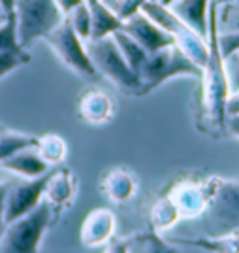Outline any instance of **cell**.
Masks as SVG:
<instances>
[{
    "instance_id": "cell-1",
    "label": "cell",
    "mask_w": 239,
    "mask_h": 253,
    "mask_svg": "<svg viewBox=\"0 0 239 253\" xmlns=\"http://www.w3.org/2000/svg\"><path fill=\"white\" fill-rule=\"evenodd\" d=\"M218 4L211 0L207 13V61L202 68L200 84H202V114L213 130H226L228 121L230 84L226 74V59L218 43Z\"/></svg>"
},
{
    "instance_id": "cell-2",
    "label": "cell",
    "mask_w": 239,
    "mask_h": 253,
    "mask_svg": "<svg viewBox=\"0 0 239 253\" xmlns=\"http://www.w3.org/2000/svg\"><path fill=\"white\" fill-rule=\"evenodd\" d=\"M202 68L196 66L177 45H170L160 51L149 53L139 70V91L137 96L149 95L173 78H196L200 80Z\"/></svg>"
},
{
    "instance_id": "cell-3",
    "label": "cell",
    "mask_w": 239,
    "mask_h": 253,
    "mask_svg": "<svg viewBox=\"0 0 239 253\" xmlns=\"http://www.w3.org/2000/svg\"><path fill=\"white\" fill-rule=\"evenodd\" d=\"M139 11H143L149 19H153L158 27H162L173 38V43L196 66L204 68L209 53L207 38H204L192 27H188L179 15L171 11L170 6H164L160 0H147Z\"/></svg>"
},
{
    "instance_id": "cell-4",
    "label": "cell",
    "mask_w": 239,
    "mask_h": 253,
    "mask_svg": "<svg viewBox=\"0 0 239 253\" xmlns=\"http://www.w3.org/2000/svg\"><path fill=\"white\" fill-rule=\"evenodd\" d=\"M15 25L21 49H29L38 40H45L64 19L55 0H17Z\"/></svg>"
},
{
    "instance_id": "cell-5",
    "label": "cell",
    "mask_w": 239,
    "mask_h": 253,
    "mask_svg": "<svg viewBox=\"0 0 239 253\" xmlns=\"http://www.w3.org/2000/svg\"><path fill=\"white\" fill-rule=\"evenodd\" d=\"M53 217V206L43 201L38 208L8 223L0 236V253H38Z\"/></svg>"
},
{
    "instance_id": "cell-6",
    "label": "cell",
    "mask_w": 239,
    "mask_h": 253,
    "mask_svg": "<svg viewBox=\"0 0 239 253\" xmlns=\"http://www.w3.org/2000/svg\"><path fill=\"white\" fill-rule=\"evenodd\" d=\"M87 51L91 55V61H93L98 76L111 82L119 91L137 96L139 78L132 72V68L125 61L113 36L87 42Z\"/></svg>"
},
{
    "instance_id": "cell-7",
    "label": "cell",
    "mask_w": 239,
    "mask_h": 253,
    "mask_svg": "<svg viewBox=\"0 0 239 253\" xmlns=\"http://www.w3.org/2000/svg\"><path fill=\"white\" fill-rule=\"evenodd\" d=\"M45 42L57 55V59L64 66H68L73 74L87 78V80H94L98 76L93 61H91V55L87 51V42L75 34V31L72 29V25L66 17L45 38Z\"/></svg>"
},
{
    "instance_id": "cell-8",
    "label": "cell",
    "mask_w": 239,
    "mask_h": 253,
    "mask_svg": "<svg viewBox=\"0 0 239 253\" xmlns=\"http://www.w3.org/2000/svg\"><path fill=\"white\" fill-rule=\"evenodd\" d=\"M207 215L220 232L239 229V181L209 176Z\"/></svg>"
},
{
    "instance_id": "cell-9",
    "label": "cell",
    "mask_w": 239,
    "mask_h": 253,
    "mask_svg": "<svg viewBox=\"0 0 239 253\" xmlns=\"http://www.w3.org/2000/svg\"><path fill=\"white\" fill-rule=\"evenodd\" d=\"M53 172L55 170H47L38 178H21L15 183H10L8 197H6V217H4L6 225L27 215L29 211L38 208L45 201V189H47Z\"/></svg>"
},
{
    "instance_id": "cell-10",
    "label": "cell",
    "mask_w": 239,
    "mask_h": 253,
    "mask_svg": "<svg viewBox=\"0 0 239 253\" xmlns=\"http://www.w3.org/2000/svg\"><path fill=\"white\" fill-rule=\"evenodd\" d=\"M173 201L181 219H192L207 211L209 187L205 179H181L166 193Z\"/></svg>"
},
{
    "instance_id": "cell-11",
    "label": "cell",
    "mask_w": 239,
    "mask_h": 253,
    "mask_svg": "<svg viewBox=\"0 0 239 253\" xmlns=\"http://www.w3.org/2000/svg\"><path fill=\"white\" fill-rule=\"evenodd\" d=\"M123 31L130 34L147 53H155L170 45H175L173 38L162 27H158L153 19H149L143 11H137L128 19H125Z\"/></svg>"
},
{
    "instance_id": "cell-12",
    "label": "cell",
    "mask_w": 239,
    "mask_h": 253,
    "mask_svg": "<svg viewBox=\"0 0 239 253\" xmlns=\"http://www.w3.org/2000/svg\"><path fill=\"white\" fill-rule=\"evenodd\" d=\"M115 215L107 208H96L91 213H87L83 219L79 238L85 248H102L107 242L113 240L115 234Z\"/></svg>"
},
{
    "instance_id": "cell-13",
    "label": "cell",
    "mask_w": 239,
    "mask_h": 253,
    "mask_svg": "<svg viewBox=\"0 0 239 253\" xmlns=\"http://www.w3.org/2000/svg\"><path fill=\"white\" fill-rule=\"evenodd\" d=\"M115 114V104L111 96L105 91H100L96 87L87 89L83 95L79 96L77 102V116L91 125H102L109 121Z\"/></svg>"
},
{
    "instance_id": "cell-14",
    "label": "cell",
    "mask_w": 239,
    "mask_h": 253,
    "mask_svg": "<svg viewBox=\"0 0 239 253\" xmlns=\"http://www.w3.org/2000/svg\"><path fill=\"white\" fill-rule=\"evenodd\" d=\"M0 170L10 172V174L19 176V178L31 179L45 174L47 170H51V167L43 161V157L38 153V149L27 148L17 151V153H13L11 157L4 159L0 163Z\"/></svg>"
},
{
    "instance_id": "cell-15",
    "label": "cell",
    "mask_w": 239,
    "mask_h": 253,
    "mask_svg": "<svg viewBox=\"0 0 239 253\" xmlns=\"http://www.w3.org/2000/svg\"><path fill=\"white\" fill-rule=\"evenodd\" d=\"M91 8V40H100L105 36H113L117 31H123L125 21L119 13L104 0L87 2ZM89 40V42H91Z\"/></svg>"
},
{
    "instance_id": "cell-16",
    "label": "cell",
    "mask_w": 239,
    "mask_h": 253,
    "mask_svg": "<svg viewBox=\"0 0 239 253\" xmlns=\"http://www.w3.org/2000/svg\"><path fill=\"white\" fill-rule=\"evenodd\" d=\"M179 246L196 248L205 253H239V229L228 232H220L215 236H202V238H175Z\"/></svg>"
},
{
    "instance_id": "cell-17",
    "label": "cell",
    "mask_w": 239,
    "mask_h": 253,
    "mask_svg": "<svg viewBox=\"0 0 239 253\" xmlns=\"http://www.w3.org/2000/svg\"><path fill=\"white\" fill-rule=\"evenodd\" d=\"M209 6H211V0H175L170 4L171 11L204 38H207Z\"/></svg>"
},
{
    "instance_id": "cell-18",
    "label": "cell",
    "mask_w": 239,
    "mask_h": 253,
    "mask_svg": "<svg viewBox=\"0 0 239 253\" xmlns=\"http://www.w3.org/2000/svg\"><path fill=\"white\" fill-rule=\"evenodd\" d=\"M104 193L113 202H126L134 197L137 183L136 178L125 169H115L104 176Z\"/></svg>"
},
{
    "instance_id": "cell-19",
    "label": "cell",
    "mask_w": 239,
    "mask_h": 253,
    "mask_svg": "<svg viewBox=\"0 0 239 253\" xmlns=\"http://www.w3.org/2000/svg\"><path fill=\"white\" fill-rule=\"evenodd\" d=\"M113 40L117 42V45H119V49H121V53H123V57H125V61L128 63V66L132 68V72L139 78V70H141L143 63L147 61L149 53H147L139 43L136 42L130 34H126L125 31L115 32Z\"/></svg>"
},
{
    "instance_id": "cell-20",
    "label": "cell",
    "mask_w": 239,
    "mask_h": 253,
    "mask_svg": "<svg viewBox=\"0 0 239 253\" xmlns=\"http://www.w3.org/2000/svg\"><path fill=\"white\" fill-rule=\"evenodd\" d=\"M72 193L73 183L70 174L63 172V170H55L47 183V189H45V201L51 206H63L72 199Z\"/></svg>"
},
{
    "instance_id": "cell-21",
    "label": "cell",
    "mask_w": 239,
    "mask_h": 253,
    "mask_svg": "<svg viewBox=\"0 0 239 253\" xmlns=\"http://www.w3.org/2000/svg\"><path fill=\"white\" fill-rule=\"evenodd\" d=\"M177 221H181V215L177 211L173 201L164 195L155 202L153 210H151V225L155 232H164L170 227H173Z\"/></svg>"
},
{
    "instance_id": "cell-22",
    "label": "cell",
    "mask_w": 239,
    "mask_h": 253,
    "mask_svg": "<svg viewBox=\"0 0 239 253\" xmlns=\"http://www.w3.org/2000/svg\"><path fill=\"white\" fill-rule=\"evenodd\" d=\"M36 144H38V136H34V134L15 132V130L0 132V163L21 149L36 148Z\"/></svg>"
},
{
    "instance_id": "cell-23",
    "label": "cell",
    "mask_w": 239,
    "mask_h": 253,
    "mask_svg": "<svg viewBox=\"0 0 239 253\" xmlns=\"http://www.w3.org/2000/svg\"><path fill=\"white\" fill-rule=\"evenodd\" d=\"M38 153L43 157V161L51 167V165H59L63 163L68 148H66V142L57 134H45V136H38V144H36Z\"/></svg>"
},
{
    "instance_id": "cell-24",
    "label": "cell",
    "mask_w": 239,
    "mask_h": 253,
    "mask_svg": "<svg viewBox=\"0 0 239 253\" xmlns=\"http://www.w3.org/2000/svg\"><path fill=\"white\" fill-rule=\"evenodd\" d=\"M136 242L139 244L141 253H185L179 244H175L173 240H164L160 236V232H145V234H137Z\"/></svg>"
},
{
    "instance_id": "cell-25",
    "label": "cell",
    "mask_w": 239,
    "mask_h": 253,
    "mask_svg": "<svg viewBox=\"0 0 239 253\" xmlns=\"http://www.w3.org/2000/svg\"><path fill=\"white\" fill-rule=\"evenodd\" d=\"M66 19L70 21L72 29L75 31V34H77L81 40H85V42L91 40V8H89V4H87L85 0L81 4H77V6L66 15Z\"/></svg>"
},
{
    "instance_id": "cell-26",
    "label": "cell",
    "mask_w": 239,
    "mask_h": 253,
    "mask_svg": "<svg viewBox=\"0 0 239 253\" xmlns=\"http://www.w3.org/2000/svg\"><path fill=\"white\" fill-rule=\"evenodd\" d=\"M19 38H17V25L15 15H10L0 25V53L2 51H19Z\"/></svg>"
},
{
    "instance_id": "cell-27",
    "label": "cell",
    "mask_w": 239,
    "mask_h": 253,
    "mask_svg": "<svg viewBox=\"0 0 239 253\" xmlns=\"http://www.w3.org/2000/svg\"><path fill=\"white\" fill-rule=\"evenodd\" d=\"M31 61V55L27 49H19V51H2L0 53V80L11 74L13 70L21 68L23 64Z\"/></svg>"
},
{
    "instance_id": "cell-28",
    "label": "cell",
    "mask_w": 239,
    "mask_h": 253,
    "mask_svg": "<svg viewBox=\"0 0 239 253\" xmlns=\"http://www.w3.org/2000/svg\"><path fill=\"white\" fill-rule=\"evenodd\" d=\"M226 74H228L230 95L239 93V51L226 57Z\"/></svg>"
},
{
    "instance_id": "cell-29",
    "label": "cell",
    "mask_w": 239,
    "mask_h": 253,
    "mask_svg": "<svg viewBox=\"0 0 239 253\" xmlns=\"http://www.w3.org/2000/svg\"><path fill=\"white\" fill-rule=\"evenodd\" d=\"M218 43H220V49H222L224 59L230 57V55H234L236 51H239V31L220 34L218 36Z\"/></svg>"
},
{
    "instance_id": "cell-30",
    "label": "cell",
    "mask_w": 239,
    "mask_h": 253,
    "mask_svg": "<svg viewBox=\"0 0 239 253\" xmlns=\"http://www.w3.org/2000/svg\"><path fill=\"white\" fill-rule=\"evenodd\" d=\"M8 189H10V183H4L0 181V236L4 232V227H6V197H8Z\"/></svg>"
},
{
    "instance_id": "cell-31",
    "label": "cell",
    "mask_w": 239,
    "mask_h": 253,
    "mask_svg": "<svg viewBox=\"0 0 239 253\" xmlns=\"http://www.w3.org/2000/svg\"><path fill=\"white\" fill-rule=\"evenodd\" d=\"M104 253H132L130 250V240H111L105 244Z\"/></svg>"
},
{
    "instance_id": "cell-32",
    "label": "cell",
    "mask_w": 239,
    "mask_h": 253,
    "mask_svg": "<svg viewBox=\"0 0 239 253\" xmlns=\"http://www.w3.org/2000/svg\"><path fill=\"white\" fill-rule=\"evenodd\" d=\"M55 2H57V6H59L61 11L64 13V17H66V15H68V13L77 6V4H81L83 0H55Z\"/></svg>"
},
{
    "instance_id": "cell-33",
    "label": "cell",
    "mask_w": 239,
    "mask_h": 253,
    "mask_svg": "<svg viewBox=\"0 0 239 253\" xmlns=\"http://www.w3.org/2000/svg\"><path fill=\"white\" fill-rule=\"evenodd\" d=\"M226 128H228L234 136L239 138V116L228 117V121H226Z\"/></svg>"
},
{
    "instance_id": "cell-34",
    "label": "cell",
    "mask_w": 239,
    "mask_h": 253,
    "mask_svg": "<svg viewBox=\"0 0 239 253\" xmlns=\"http://www.w3.org/2000/svg\"><path fill=\"white\" fill-rule=\"evenodd\" d=\"M15 2L17 0H0V8L6 11L8 15H13L15 13Z\"/></svg>"
},
{
    "instance_id": "cell-35",
    "label": "cell",
    "mask_w": 239,
    "mask_h": 253,
    "mask_svg": "<svg viewBox=\"0 0 239 253\" xmlns=\"http://www.w3.org/2000/svg\"><path fill=\"white\" fill-rule=\"evenodd\" d=\"M8 17H10V15H8V13H6V11L2 10V8H0V25H2V23L6 21V19H8Z\"/></svg>"
},
{
    "instance_id": "cell-36",
    "label": "cell",
    "mask_w": 239,
    "mask_h": 253,
    "mask_svg": "<svg viewBox=\"0 0 239 253\" xmlns=\"http://www.w3.org/2000/svg\"><path fill=\"white\" fill-rule=\"evenodd\" d=\"M215 2L220 6V4H228V2H236V0H215Z\"/></svg>"
},
{
    "instance_id": "cell-37",
    "label": "cell",
    "mask_w": 239,
    "mask_h": 253,
    "mask_svg": "<svg viewBox=\"0 0 239 253\" xmlns=\"http://www.w3.org/2000/svg\"><path fill=\"white\" fill-rule=\"evenodd\" d=\"M160 2H162L164 6H170V4H171V2H175V0H160Z\"/></svg>"
},
{
    "instance_id": "cell-38",
    "label": "cell",
    "mask_w": 239,
    "mask_h": 253,
    "mask_svg": "<svg viewBox=\"0 0 239 253\" xmlns=\"http://www.w3.org/2000/svg\"><path fill=\"white\" fill-rule=\"evenodd\" d=\"M85 2H94V0H85Z\"/></svg>"
}]
</instances>
